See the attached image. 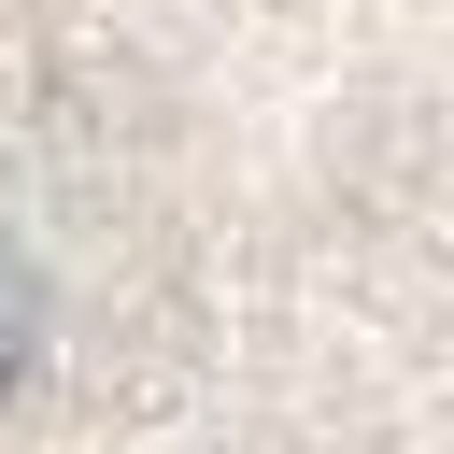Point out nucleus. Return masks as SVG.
<instances>
[{"mask_svg":"<svg viewBox=\"0 0 454 454\" xmlns=\"http://www.w3.org/2000/svg\"><path fill=\"white\" fill-rule=\"evenodd\" d=\"M0 454H454V0H0Z\"/></svg>","mask_w":454,"mask_h":454,"instance_id":"nucleus-1","label":"nucleus"}]
</instances>
